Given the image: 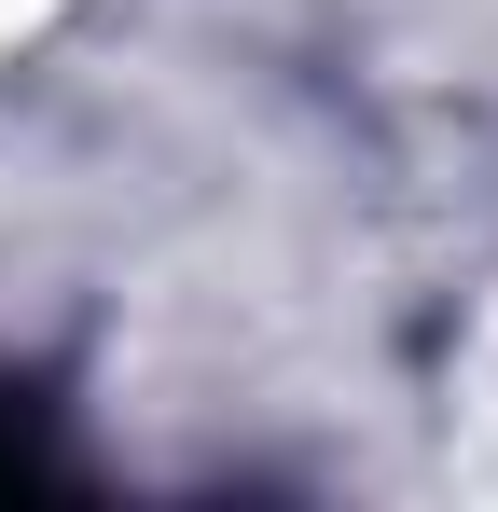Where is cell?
Wrapping results in <instances>:
<instances>
[{"label":"cell","instance_id":"cell-1","mask_svg":"<svg viewBox=\"0 0 498 512\" xmlns=\"http://www.w3.org/2000/svg\"><path fill=\"white\" fill-rule=\"evenodd\" d=\"M14 471H42V457H28V402L0 388V485H14Z\"/></svg>","mask_w":498,"mask_h":512}]
</instances>
